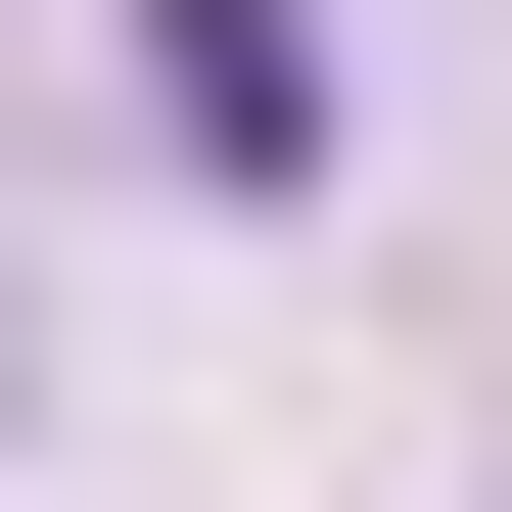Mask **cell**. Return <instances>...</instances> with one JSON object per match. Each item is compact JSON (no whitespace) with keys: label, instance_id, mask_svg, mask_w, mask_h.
Listing matches in <instances>:
<instances>
[{"label":"cell","instance_id":"1","mask_svg":"<svg viewBox=\"0 0 512 512\" xmlns=\"http://www.w3.org/2000/svg\"><path fill=\"white\" fill-rule=\"evenodd\" d=\"M140 140L187 187H326V0H140Z\"/></svg>","mask_w":512,"mask_h":512}]
</instances>
